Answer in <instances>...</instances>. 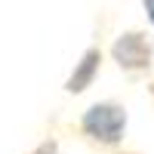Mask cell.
<instances>
[{"mask_svg": "<svg viewBox=\"0 0 154 154\" xmlns=\"http://www.w3.org/2000/svg\"><path fill=\"white\" fill-rule=\"evenodd\" d=\"M126 123H130V114L114 99L96 102L80 114V133L96 148H117L126 136Z\"/></svg>", "mask_w": 154, "mask_h": 154, "instance_id": "1", "label": "cell"}, {"mask_svg": "<svg viewBox=\"0 0 154 154\" xmlns=\"http://www.w3.org/2000/svg\"><path fill=\"white\" fill-rule=\"evenodd\" d=\"M111 59L120 65V71H148L154 59V43L142 31H123L117 40L111 43Z\"/></svg>", "mask_w": 154, "mask_h": 154, "instance_id": "2", "label": "cell"}, {"mask_svg": "<svg viewBox=\"0 0 154 154\" xmlns=\"http://www.w3.org/2000/svg\"><path fill=\"white\" fill-rule=\"evenodd\" d=\"M99 68H102V49H99V46H89L86 53L80 56V62L74 65V71L68 74L65 93L80 96L83 89H89V86H93V80H96V74H99Z\"/></svg>", "mask_w": 154, "mask_h": 154, "instance_id": "3", "label": "cell"}, {"mask_svg": "<svg viewBox=\"0 0 154 154\" xmlns=\"http://www.w3.org/2000/svg\"><path fill=\"white\" fill-rule=\"evenodd\" d=\"M56 151H59V142H56V139H43L31 154H56Z\"/></svg>", "mask_w": 154, "mask_h": 154, "instance_id": "4", "label": "cell"}, {"mask_svg": "<svg viewBox=\"0 0 154 154\" xmlns=\"http://www.w3.org/2000/svg\"><path fill=\"white\" fill-rule=\"evenodd\" d=\"M142 6H145V16H148V22L154 25V0H142Z\"/></svg>", "mask_w": 154, "mask_h": 154, "instance_id": "5", "label": "cell"}, {"mask_svg": "<svg viewBox=\"0 0 154 154\" xmlns=\"http://www.w3.org/2000/svg\"><path fill=\"white\" fill-rule=\"evenodd\" d=\"M148 93H151V96H154V80H151V83H148Z\"/></svg>", "mask_w": 154, "mask_h": 154, "instance_id": "6", "label": "cell"}, {"mask_svg": "<svg viewBox=\"0 0 154 154\" xmlns=\"http://www.w3.org/2000/svg\"><path fill=\"white\" fill-rule=\"evenodd\" d=\"M120 154H139V151H120Z\"/></svg>", "mask_w": 154, "mask_h": 154, "instance_id": "7", "label": "cell"}]
</instances>
